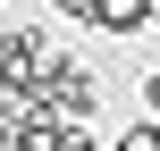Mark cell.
Here are the masks:
<instances>
[{
	"label": "cell",
	"mask_w": 160,
	"mask_h": 151,
	"mask_svg": "<svg viewBox=\"0 0 160 151\" xmlns=\"http://www.w3.org/2000/svg\"><path fill=\"white\" fill-rule=\"evenodd\" d=\"M42 109H51L59 126H84V118L101 109V76L76 67V59H51V67H42Z\"/></svg>",
	"instance_id": "6da1fadb"
},
{
	"label": "cell",
	"mask_w": 160,
	"mask_h": 151,
	"mask_svg": "<svg viewBox=\"0 0 160 151\" xmlns=\"http://www.w3.org/2000/svg\"><path fill=\"white\" fill-rule=\"evenodd\" d=\"M152 8H160V0H101L93 34H118V42H135V34H152Z\"/></svg>",
	"instance_id": "7a4b0ae2"
},
{
	"label": "cell",
	"mask_w": 160,
	"mask_h": 151,
	"mask_svg": "<svg viewBox=\"0 0 160 151\" xmlns=\"http://www.w3.org/2000/svg\"><path fill=\"white\" fill-rule=\"evenodd\" d=\"M118 151H160V118H143V126H127V134H118Z\"/></svg>",
	"instance_id": "3957f363"
},
{
	"label": "cell",
	"mask_w": 160,
	"mask_h": 151,
	"mask_svg": "<svg viewBox=\"0 0 160 151\" xmlns=\"http://www.w3.org/2000/svg\"><path fill=\"white\" fill-rule=\"evenodd\" d=\"M51 8H59V17H76V25H93V17H101V0H51Z\"/></svg>",
	"instance_id": "277c9868"
},
{
	"label": "cell",
	"mask_w": 160,
	"mask_h": 151,
	"mask_svg": "<svg viewBox=\"0 0 160 151\" xmlns=\"http://www.w3.org/2000/svg\"><path fill=\"white\" fill-rule=\"evenodd\" d=\"M59 151H101V143H93V126H59Z\"/></svg>",
	"instance_id": "5b68a950"
},
{
	"label": "cell",
	"mask_w": 160,
	"mask_h": 151,
	"mask_svg": "<svg viewBox=\"0 0 160 151\" xmlns=\"http://www.w3.org/2000/svg\"><path fill=\"white\" fill-rule=\"evenodd\" d=\"M143 118H160V76H143Z\"/></svg>",
	"instance_id": "8992f818"
},
{
	"label": "cell",
	"mask_w": 160,
	"mask_h": 151,
	"mask_svg": "<svg viewBox=\"0 0 160 151\" xmlns=\"http://www.w3.org/2000/svg\"><path fill=\"white\" fill-rule=\"evenodd\" d=\"M152 34H160V8H152Z\"/></svg>",
	"instance_id": "52a82bcc"
}]
</instances>
